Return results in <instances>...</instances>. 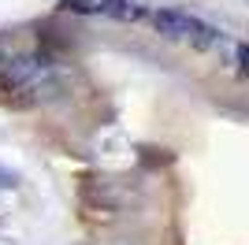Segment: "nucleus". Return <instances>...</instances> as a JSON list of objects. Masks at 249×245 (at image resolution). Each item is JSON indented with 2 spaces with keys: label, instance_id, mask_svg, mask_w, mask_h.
Instances as JSON below:
<instances>
[{
  "label": "nucleus",
  "instance_id": "7ed1b4c3",
  "mask_svg": "<svg viewBox=\"0 0 249 245\" xmlns=\"http://www.w3.org/2000/svg\"><path fill=\"white\" fill-rule=\"evenodd\" d=\"M93 11L112 15V19H138L142 15V8H134L130 0H93Z\"/></svg>",
  "mask_w": 249,
  "mask_h": 245
},
{
  "label": "nucleus",
  "instance_id": "20e7f679",
  "mask_svg": "<svg viewBox=\"0 0 249 245\" xmlns=\"http://www.w3.org/2000/svg\"><path fill=\"white\" fill-rule=\"evenodd\" d=\"M11 186H19L15 171H4V167H0V190H11Z\"/></svg>",
  "mask_w": 249,
  "mask_h": 245
},
{
  "label": "nucleus",
  "instance_id": "f257e3e1",
  "mask_svg": "<svg viewBox=\"0 0 249 245\" xmlns=\"http://www.w3.org/2000/svg\"><path fill=\"white\" fill-rule=\"evenodd\" d=\"M156 30L164 34V37L171 41H190L194 49H212V45H223V34L212 30V26H205L201 19H194V15H186V11H175V8H160L153 15Z\"/></svg>",
  "mask_w": 249,
  "mask_h": 245
},
{
  "label": "nucleus",
  "instance_id": "f03ea898",
  "mask_svg": "<svg viewBox=\"0 0 249 245\" xmlns=\"http://www.w3.org/2000/svg\"><path fill=\"white\" fill-rule=\"evenodd\" d=\"M45 78H49V67L41 56H11L4 60V71H0V86L8 89H34Z\"/></svg>",
  "mask_w": 249,
  "mask_h": 245
}]
</instances>
